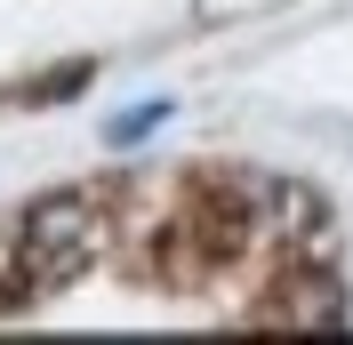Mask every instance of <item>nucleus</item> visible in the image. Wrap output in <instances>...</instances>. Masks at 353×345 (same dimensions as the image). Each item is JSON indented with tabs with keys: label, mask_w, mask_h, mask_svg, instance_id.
<instances>
[{
	"label": "nucleus",
	"mask_w": 353,
	"mask_h": 345,
	"mask_svg": "<svg viewBox=\"0 0 353 345\" xmlns=\"http://www.w3.org/2000/svg\"><path fill=\"white\" fill-rule=\"evenodd\" d=\"M81 88H88V65H57V72H41V81H24L17 105H57V97H81Z\"/></svg>",
	"instance_id": "obj_3"
},
{
	"label": "nucleus",
	"mask_w": 353,
	"mask_h": 345,
	"mask_svg": "<svg viewBox=\"0 0 353 345\" xmlns=\"http://www.w3.org/2000/svg\"><path fill=\"white\" fill-rule=\"evenodd\" d=\"M281 209H289V249L297 257H330V193H305V185H289L281 193Z\"/></svg>",
	"instance_id": "obj_2"
},
{
	"label": "nucleus",
	"mask_w": 353,
	"mask_h": 345,
	"mask_svg": "<svg viewBox=\"0 0 353 345\" xmlns=\"http://www.w3.org/2000/svg\"><path fill=\"white\" fill-rule=\"evenodd\" d=\"M105 241H112L105 217H88L72 233H17V273L32 281V289H72L88 265L105 257Z\"/></svg>",
	"instance_id": "obj_1"
}]
</instances>
